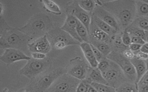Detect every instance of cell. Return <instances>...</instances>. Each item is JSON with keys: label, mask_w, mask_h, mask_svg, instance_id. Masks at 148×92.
Returning <instances> with one entry per match:
<instances>
[{"label": "cell", "mask_w": 148, "mask_h": 92, "mask_svg": "<svg viewBox=\"0 0 148 92\" xmlns=\"http://www.w3.org/2000/svg\"><path fill=\"white\" fill-rule=\"evenodd\" d=\"M102 6L116 19L121 32L125 30L135 20L136 15L135 1H95Z\"/></svg>", "instance_id": "obj_1"}, {"label": "cell", "mask_w": 148, "mask_h": 92, "mask_svg": "<svg viewBox=\"0 0 148 92\" xmlns=\"http://www.w3.org/2000/svg\"><path fill=\"white\" fill-rule=\"evenodd\" d=\"M0 47L1 49L15 48L24 52L31 56L28 49L30 39L21 32L18 28L10 26L2 18L0 17Z\"/></svg>", "instance_id": "obj_2"}, {"label": "cell", "mask_w": 148, "mask_h": 92, "mask_svg": "<svg viewBox=\"0 0 148 92\" xmlns=\"http://www.w3.org/2000/svg\"><path fill=\"white\" fill-rule=\"evenodd\" d=\"M53 28V24L51 18L43 13H38L32 16L25 24L18 29L31 41L46 35Z\"/></svg>", "instance_id": "obj_3"}, {"label": "cell", "mask_w": 148, "mask_h": 92, "mask_svg": "<svg viewBox=\"0 0 148 92\" xmlns=\"http://www.w3.org/2000/svg\"><path fill=\"white\" fill-rule=\"evenodd\" d=\"M65 73V67L51 69L30 80L24 90L30 92H45L59 76Z\"/></svg>", "instance_id": "obj_4"}, {"label": "cell", "mask_w": 148, "mask_h": 92, "mask_svg": "<svg viewBox=\"0 0 148 92\" xmlns=\"http://www.w3.org/2000/svg\"><path fill=\"white\" fill-rule=\"evenodd\" d=\"M51 48L61 50L70 45H80V43L73 38L60 27L53 28L46 34Z\"/></svg>", "instance_id": "obj_5"}, {"label": "cell", "mask_w": 148, "mask_h": 92, "mask_svg": "<svg viewBox=\"0 0 148 92\" xmlns=\"http://www.w3.org/2000/svg\"><path fill=\"white\" fill-rule=\"evenodd\" d=\"M51 69H52V65L50 59L36 60L31 57L30 60L27 61L25 66L20 70L19 74L27 77L31 80Z\"/></svg>", "instance_id": "obj_6"}, {"label": "cell", "mask_w": 148, "mask_h": 92, "mask_svg": "<svg viewBox=\"0 0 148 92\" xmlns=\"http://www.w3.org/2000/svg\"><path fill=\"white\" fill-rule=\"evenodd\" d=\"M80 81L65 73L59 76L45 92H76Z\"/></svg>", "instance_id": "obj_7"}, {"label": "cell", "mask_w": 148, "mask_h": 92, "mask_svg": "<svg viewBox=\"0 0 148 92\" xmlns=\"http://www.w3.org/2000/svg\"><path fill=\"white\" fill-rule=\"evenodd\" d=\"M102 74L108 85L115 89H117L123 83L128 81L119 66L112 60L110 61V64L108 68L102 72Z\"/></svg>", "instance_id": "obj_8"}, {"label": "cell", "mask_w": 148, "mask_h": 92, "mask_svg": "<svg viewBox=\"0 0 148 92\" xmlns=\"http://www.w3.org/2000/svg\"><path fill=\"white\" fill-rule=\"evenodd\" d=\"M107 58L119 66L129 82L136 83V74L131 60L126 58L123 53L114 51H112Z\"/></svg>", "instance_id": "obj_9"}, {"label": "cell", "mask_w": 148, "mask_h": 92, "mask_svg": "<svg viewBox=\"0 0 148 92\" xmlns=\"http://www.w3.org/2000/svg\"><path fill=\"white\" fill-rule=\"evenodd\" d=\"M90 67L86 60L77 56L69 61L65 68L67 74L82 80L86 78Z\"/></svg>", "instance_id": "obj_10"}, {"label": "cell", "mask_w": 148, "mask_h": 92, "mask_svg": "<svg viewBox=\"0 0 148 92\" xmlns=\"http://www.w3.org/2000/svg\"><path fill=\"white\" fill-rule=\"evenodd\" d=\"M66 14L74 16L81 22L89 31V28L91 21V14L84 10L79 5L77 1H71L67 2L64 6Z\"/></svg>", "instance_id": "obj_11"}, {"label": "cell", "mask_w": 148, "mask_h": 92, "mask_svg": "<svg viewBox=\"0 0 148 92\" xmlns=\"http://www.w3.org/2000/svg\"><path fill=\"white\" fill-rule=\"evenodd\" d=\"M31 59V56L27 55L21 50L15 48L5 49L3 53L0 57V60L7 65L20 60L28 61Z\"/></svg>", "instance_id": "obj_12"}, {"label": "cell", "mask_w": 148, "mask_h": 92, "mask_svg": "<svg viewBox=\"0 0 148 92\" xmlns=\"http://www.w3.org/2000/svg\"><path fill=\"white\" fill-rule=\"evenodd\" d=\"M92 14L107 23L108 25L116 29L118 32H121L120 26L115 17L102 6L97 4Z\"/></svg>", "instance_id": "obj_13"}, {"label": "cell", "mask_w": 148, "mask_h": 92, "mask_svg": "<svg viewBox=\"0 0 148 92\" xmlns=\"http://www.w3.org/2000/svg\"><path fill=\"white\" fill-rule=\"evenodd\" d=\"M51 48L46 35L33 40L28 44V49L30 53L40 52L46 54L51 51Z\"/></svg>", "instance_id": "obj_14"}, {"label": "cell", "mask_w": 148, "mask_h": 92, "mask_svg": "<svg viewBox=\"0 0 148 92\" xmlns=\"http://www.w3.org/2000/svg\"><path fill=\"white\" fill-rule=\"evenodd\" d=\"M78 21L79 20L74 16L70 14H66L65 20L60 28L67 32L73 38L81 43H82V41L79 37L76 32Z\"/></svg>", "instance_id": "obj_15"}, {"label": "cell", "mask_w": 148, "mask_h": 92, "mask_svg": "<svg viewBox=\"0 0 148 92\" xmlns=\"http://www.w3.org/2000/svg\"><path fill=\"white\" fill-rule=\"evenodd\" d=\"M89 38L93 39L95 40L105 42L109 45H111L113 37L101 30L98 28L91 21V24L89 28Z\"/></svg>", "instance_id": "obj_16"}, {"label": "cell", "mask_w": 148, "mask_h": 92, "mask_svg": "<svg viewBox=\"0 0 148 92\" xmlns=\"http://www.w3.org/2000/svg\"><path fill=\"white\" fill-rule=\"evenodd\" d=\"M80 47L84 54L86 60L91 67H97L98 62L97 61L90 43L82 42L80 44Z\"/></svg>", "instance_id": "obj_17"}, {"label": "cell", "mask_w": 148, "mask_h": 92, "mask_svg": "<svg viewBox=\"0 0 148 92\" xmlns=\"http://www.w3.org/2000/svg\"><path fill=\"white\" fill-rule=\"evenodd\" d=\"M91 22H92L101 30L112 37L114 36L117 33H119L111 26L92 14H91Z\"/></svg>", "instance_id": "obj_18"}, {"label": "cell", "mask_w": 148, "mask_h": 92, "mask_svg": "<svg viewBox=\"0 0 148 92\" xmlns=\"http://www.w3.org/2000/svg\"><path fill=\"white\" fill-rule=\"evenodd\" d=\"M131 61L136 71V83H137L139 81V80L141 79V78L143 76V75L147 71L146 62L145 60L139 59L135 56L133 59H132Z\"/></svg>", "instance_id": "obj_19"}, {"label": "cell", "mask_w": 148, "mask_h": 92, "mask_svg": "<svg viewBox=\"0 0 148 92\" xmlns=\"http://www.w3.org/2000/svg\"><path fill=\"white\" fill-rule=\"evenodd\" d=\"M86 78L88 79L91 83H97L100 84L108 85L106 80L105 79L102 72L97 67H90Z\"/></svg>", "instance_id": "obj_20"}, {"label": "cell", "mask_w": 148, "mask_h": 92, "mask_svg": "<svg viewBox=\"0 0 148 92\" xmlns=\"http://www.w3.org/2000/svg\"><path fill=\"white\" fill-rule=\"evenodd\" d=\"M121 34L122 32H119L113 36L110 45L112 51L123 53L125 50L128 49V47L124 44L121 39Z\"/></svg>", "instance_id": "obj_21"}, {"label": "cell", "mask_w": 148, "mask_h": 92, "mask_svg": "<svg viewBox=\"0 0 148 92\" xmlns=\"http://www.w3.org/2000/svg\"><path fill=\"white\" fill-rule=\"evenodd\" d=\"M89 43L97 48L106 57L112 51L111 45L105 42L97 41L93 39L89 38Z\"/></svg>", "instance_id": "obj_22"}, {"label": "cell", "mask_w": 148, "mask_h": 92, "mask_svg": "<svg viewBox=\"0 0 148 92\" xmlns=\"http://www.w3.org/2000/svg\"><path fill=\"white\" fill-rule=\"evenodd\" d=\"M43 3V7L49 13L60 16L62 14V11L57 3L53 1L43 0L40 1Z\"/></svg>", "instance_id": "obj_23"}, {"label": "cell", "mask_w": 148, "mask_h": 92, "mask_svg": "<svg viewBox=\"0 0 148 92\" xmlns=\"http://www.w3.org/2000/svg\"><path fill=\"white\" fill-rule=\"evenodd\" d=\"M136 17H148V4L143 0L135 1Z\"/></svg>", "instance_id": "obj_24"}, {"label": "cell", "mask_w": 148, "mask_h": 92, "mask_svg": "<svg viewBox=\"0 0 148 92\" xmlns=\"http://www.w3.org/2000/svg\"><path fill=\"white\" fill-rule=\"evenodd\" d=\"M76 32L79 37L82 40V42L89 43L88 31L86 28V26L79 21H78V22H77Z\"/></svg>", "instance_id": "obj_25"}, {"label": "cell", "mask_w": 148, "mask_h": 92, "mask_svg": "<svg viewBox=\"0 0 148 92\" xmlns=\"http://www.w3.org/2000/svg\"><path fill=\"white\" fill-rule=\"evenodd\" d=\"M116 89V92H139L137 84L129 81L123 83Z\"/></svg>", "instance_id": "obj_26"}, {"label": "cell", "mask_w": 148, "mask_h": 92, "mask_svg": "<svg viewBox=\"0 0 148 92\" xmlns=\"http://www.w3.org/2000/svg\"><path fill=\"white\" fill-rule=\"evenodd\" d=\"M130 35H134L138 36L142 38L146 42L147 41V37H146V32L143 29H141L138 27L132 26L130 25L126 29H125Z\"/></svg>", "instance_id": "obj_27"}, {"label": "cell", "mask_w": 148, "mask_h": 92, "mask_svg": "<svg viewBox=\"0 0 148 92\" xmlns=\"http://www.w3.org/2000/svg\"><path fill=\"white\" fill-rule=\"evenodd\" d=\"M79 6L86 12L90 14H92L93 12L97 3L95 1H83V0H79L77 1Z\"/></svg>", "instance_id": "obj_28"}, {"label": "cell", "mask_w": 148, "mask_h": 92, "mask_svg": "<svg viewBox=\"0 0 148 92\" xmlns=\"http://www.w3.org/2000/svg\"><path fill=\"white\" fill-rule=\"evenodd\" d=\"M131 25L143 29L145 31H148V17H136Z\"/></svg>", "instance_id": "obj_29"}, {"label": "cell", "mask_w": 148, "mask_h": 92, "mask_svg": "<svg viewBox=\"0 0 148 92\" xmlns=\"http://www.w3.org/2000/svg\"><path fill=\"white\" fill-rule=\"evenodd\" d=\"M91 85L94 87L98 92H116V89L115 88L108 85L92 82Z\"/></svg>", "instance_id": "obj_30"}, {"label": "cell", "mask_w": 148, "mask_h": 92, "mask_svg": "<svg viewBox=\"0 0 148 92\" xmlns=\"http://www.w3.org/2000/svg\"><path fill=\"white\" fill-rule=\"evenodd\" d=\"M91 82L87 78L82 80L77 86L76 92H88L91 86Z\"/></svg>", "instance_id": "obj_31"}, {"label": "cell", "mask_w": 148, "mask_h": 92, "mask_svg": "<svg viewBox=\"0 0 148 92\" xmlns=\"http://www.w3.org/2000/svg\"><path fill=\"white\" fill-rule=\"evenodd\" d=\"M110 60L108 59L107 57L104 58L103 60H101L100 62H98L97 68L102 72L106 70L108 67L110 66Z\"/></svg>", "instance_id": "obj_32"}, {"label": "cell", "mask_w": 148, "mask_h": 92, "mask_svg": "<svg viewBox=\"0 0 148 92\" xmlns=\"http://www.w3.org/2000/svg\"><path fill=\"white\" fill-rule=\"evenodd\" d=\"M121 39L124 44L126 46L128 47L131 44V36L126 30L122 32Z\"/></svg>", "instance_id": "obj_33"}, {"label": "cell", "mask_w": 148, "mask_h": 92, "mask_svg": "<svg viewBox=\"0 0 148 92\" xmlns=\"http://www.w3.org/2000/svg\"><path fill=\"white\" fill-rule=\"evenodd\" d=\"M91 48H92V49L93 52H94V55H95V57H96V59H97V61H98V62H100L101 60H103L104 58L106 57H105L97 48H96L94 46H93V45H91Z\"/></svg>", "instance_id": "obj_34"}, {"label": "cell", "mask_w": 148, "mask_h": 92, "mask_svg": "<svg viewBox=\"0 0 148 92\" xmlns=\"http://www.w3.org/2000/svg\"><path fill=\"white\" fill-rule=\"evenodd\" d=\"M30 56L32 59L36 60H43L47 58L46 54L40 52H32Z\"/></svg>", "instance_id": "obj_35"}, {"label": "cell", "mask_w": 148, "mask_h": 92, "mask_svg": "<svg viewBox=\"0 0 148 92\" xmlns=\"http://www.w3.org/2000/svg\"><path fill=\"white\" fill-rule=\"evenodd\" d=\"M141 44H136V43H131L129 46H128V48L132 51L133 52L135 53V54L140 51L141 47H142Z\"/></svg>", "instance_id": "obj_36"}, {"label": "cell", "mask_w": 148, "mask_h": 92, "mask_svg": "<svg viewBox=\"0 0 148 92\" xmlns=\"http://www.w3.org/2000/svg\"><path fill=\"white\" fill-rule=\"evenodd\" d=\"M131 43H136V44L143 45L146 43L145 40H143L142 38L138 36H134V35H131Z\"/></svg>", "instance_id": "obj_37"}, {"label": "cell", "mask_w": 148, "mask_h": 92, "mask_svg": "<svg viewBox=\"0 0 148 92\" xmlns=\"http://www.w3.org/2000/svg\"><path fill=\"white\" fill-rule=\"evenodd\" d=\"M123 54L124 55V56L126 58H127V59H130V60H131L132 59H133V58L135 56V53L133 52L132 51H131L129 48H128V49L125 50V51L123 53Z\"/></svg>", "instance_id": "obj_38"}, {"label": "cell", "mask_w": 148, "mask_h": 92, "mask_svg": "<svg viewBox=\"0 0 148 92\" xmlns=\"http://www.w3.org/2000/svg\"><path fill=\"white\" fill-rule=\"evenodd\" d=\"M135 57L143 60H146L148 58V54L140 51L135 53Z\"/></svg>", "instance_id": "obj_39"}, {"label": "cell", "mask_w": 148, "mask_h": 92, "mask_svg": "<svg viewBox=\"0 0 148 92\" xmlns=\"http://www.w3.org/2000/svg\"><path fill=\"white\" fill-rule=\"evenodd\" d=\"M137 83L145 84V85H148V70L143 75V76L141 78V79L139 80V81Z\"/></svg>", "instance_id": "obj_40"}, {"label": "cell", "mask_w": 148, "mask_h": 92, "mask_svg": "<svg viewBox=\"0 0 148 92\" xmlns=\"http://www.w3.org/2000/svg\"><path fill=\"white\" fill-rule=\"evenodd\" d=\"M137 87L139 92H148V85L137 83Z\"/></svg>", "instance_id": "obj_41"}, {"label": "cell", "mask_w": 148, "mask_h": 92, "mask_svg": "<svg viewBox=\"0 0 148 92\" xmlns=\"http://www.w3.org/2000/svg\"><path fill=\"white\" fill-rule=\"evenodd\" d=\"M140 51L148 54V42H146L144 44L142 45Z\"/></svg>", "instance_id": "obj_42"}, {"label": "cell", "mask_w": 148, "mask_h": 92, "mask_svg": "<svg viewBox=\"0 0 148 92\" xmlns=\"http://www.w3.org/2000/svg\"><path fill=\"white\" fill-rule=\"evenodd\" d=\"M3 11H4V8H3V4L1 3V2H0V17L2 16Z\"/></svg>", "instance_id": "obj_43"}, {"label": "cell", "mask_w": 148, "mask_h": 92, "mask_svg": "<svg viewBox=\"0 0 148 92\" xmlns=\"http://www.w3.org/2000/svg\"><path fill=\"white\" fill-rule=\"evenodd\" d=\"M88 92H98V91H97V90H96L94 87H93L91 85V86L90 87V89H89V90H88Z\"/></svg>", "instance_id": "obj_44"}, {"label": "cell", "mask_w": 148, "mask_h": 92, "mask_svg": "<svg viewBox=\"0 0 148 92\" xmlns=\"http://www.w3.org/2000/svg\"><path fill=\"white\" fill-rule=\"evenodd\" d=\"M146 62V66H147V70H148V58L146 60H145Z\"/></svg>", "instance_id": "obj_45"}, {"label": "cell", "mask_w": 148, "mask_h": 92, "mask_svg": "<svg viewBox=\"0 0 148 92\" xmlns=\"http://www.w3.org/2000/svg\"><path fill=\"white\" fill-rule=\"evenodd\" d=\"M21 92H30V91H27V90H23L22 91H21Z\"/></svg>", "instance_id": "obj_46"}, {"label": "cell", "mask_w": 148, "mask_h": 92, "mask_svg": "<svg viewBox=\"0 0 148 92\" xmlns=\"http://www.w3.org/2000/svg\"><path fill=\"white\" fill-rule=\"evenodd\" d=\"M147 42H148V40H147Z\"/></svg>", "instance_id": "obj_47"}, {"label": "cell", "mask_w": 148, "mask_h": 92, "mask_svg": "<svg viewBox=\"0 0 148 92\" xmlns=\"http://www.w3.org/2000/svg\"><path fill=\"white\" fill-rule=\"evenodd\" d=\"M14 92H16V91H14Z\"/></svg>", "instance_id": "obj_48"}]
</instances>
